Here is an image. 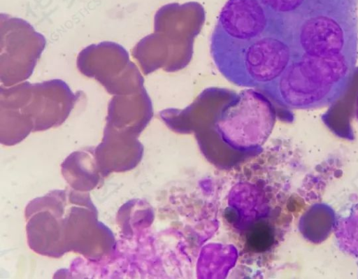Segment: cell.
<instances>
[{
	"mask_svg": "<svg viewBox=\"0 0 358 279\" xmlns=\"http://www.w3.org/2000/svg\"><path fill=\"white\" fill-rule=\"evenodd\" d=\"M215 66L233 84L246 87H263L276 80L292 57L289 40L271 31L241 45L210 48Z\"/></svg>",
	"mask_w": 358,
	"mask_h": 279,
	"instance_id": "2",
	"label": "cell"
},
{
	"mask_svg": "<svg viewBox=\"0 0 358 279\" xmlns=\"http://www.w3.org/2000/svg\"><path fill=\"white\" fill-rule=\"evenodd\" d=\"M356 116L358 120V96H357V102H356Z\"/></svg>",
	"mask_w": 358,
	"mask_h": 279,
	"instance_id": "9",
	"label": "cell"
},
{
	"mask_svg": "<svg viewBox=\"0 0 358 279\" xmlns=\"http://www.w3.org/2000/svg\"><path fill=\"white\" fill-rule=\"evenodd\" d=\"M277 32L261 0H228L210 38V48L241 45Z\"/></svg>",
	"mask_w": 358,
	"mask_h": 279,
	"instance_id": "7",
	"label": "cell"
},
{
	"mask_svg": "<svg viewBox=\"0 0 358 279\" xmlns=\"http://www.w3.org/2000/svg\"><path fill=\"white\" fill-rule=\"evenodd\" d=\"M77 66L85 76L97 80L111 94H128L138 90V69L127 51L114 42L92 44L78 55Z\"/></svg>",
	"mask_w": 358,
	"mask_h": 279,
	"instance_id": "6",
	"label": "cell"
},
{
	"mask_svg": "<svg viewBox=\"0 0 358 279\" xmlns=\"http://www.w3.org/2000/svg\"><path fill=\"white\" fill-rule=\"evenodd\" d=\"M274 236L271 227L264 220L251 224L245 234L246 245L255 252H263L273 245Z\"/></svg>",
	"mask_w": 358,
	"mask_h": 279,
	"instance_id": "8",
	"label": "cell"
},
{
	"mask_svg": "<svg viewBox=\"0 0 358 279\" xmlns=\"http://www.w3.org/2000/svg\"><path fill=\"white\" fill-rule=\"evenodd\" d=\"M275 109L265 95L254 89L239 92L220 112L216 129L231 147L245 150L261 145L273 129Z\"/></svg>",
	"mask_w": 358,
	"mask_h": 279,
	"instance_id": "4",
	"label": "cell"
},
{
	"mask_svg": "<svg viewBox=\"0 0 358 279\" xmlns=\"http://www.w3.org/2000/svg\"><path fill=\"white\" fill-rule=\"evenodd\" d=\"M0 78L6 87L29 78L46 41L24 20L1 15Z\"/></svg>",
	"mask_w": 358,
	"mask_h": 279,
	"instance_id": "5",
	"label": "cell"
},
{
	"mask_svg": "<svg viewBox=\"0 0 358 279\" xmlns=\"http://www.w3.org/2000/svg\"><path fill=\"white\" fill-rule=\"evenodd\" d=\"M78 100L69 85L60 79L40 83L24 82L15 86L0 87L1 122H28L36 129H47L62 122Z\"/></svg>",
	"mask_w": 358,
	"mask_h": 279,
	"instance_id": "3",
	"label": "cell"
},
{
	"mask_svg": "<svg viewBox=\"0 0 358 279\" xmlns=\"http://www.w3.org/2000/svg\"><path fill=\"white\" fill-rule=\"evenodd\" d=\"M357 6L321 8L301 17L289 41L292 57L284 72L261 88L291 109L324 106L345 91L357 58Z\"/></svg>",
	"mask_w": 358,
	"mask_h": 279,
	"instance_id": "1",
	"label": "cell"
}]
</instances>
